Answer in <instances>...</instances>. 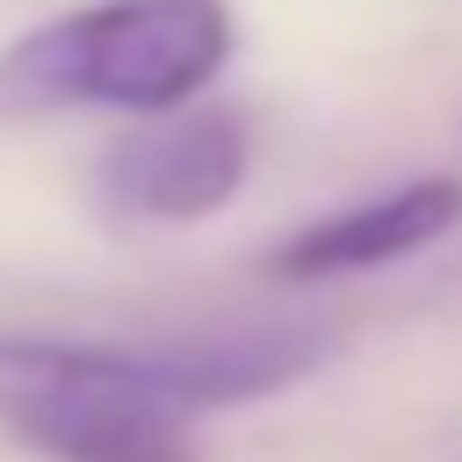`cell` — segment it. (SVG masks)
Returning <instances> with one entry per match:
<instances>
[{
	"label": "cell",
	"mask_w": 462,
	"mask_h": 462,
	"mask_svg": "<svg viewBox=\"0 0 462 462\" xmlns=\"http://www.w3.org/2000/svg\"><path fill=\"white\" fill-rule=\"evenodd\" d=\"M254 170V132L239 108H178L124 132L93 170L100 208L132 216V224H200L231 208Z\"/></svg>",
	"instance_id": "obj_3"
},
{
	"label": "cell",
	"mask_w": 462,
	"mask_h": 462,
	"mask_svg": "<svg viewBox=\"0 0 462 462\" xmlns=\"http://www.w3.org/2000/svg\"><path fill=\"white\" fill-rule=\"evenodd\" d=\"M462 224V178H409L378 200L331 208L324 224H300L270 247V270L285 285H316V278H355V270H385L424 254L431 239Z\"/></svg>",
	"instance_id": "obj_4"
},
{
	"label": "cell",
	"mask_w": 462,
	"mask_h": 462,
	"mask_svg": "<svg viewBox=\"0 0 462 462\" xmlns=\"http://www.w3.org/2000/svg\"><path fill=\"white\" fill-rule=\"evenodd\" d=\"M331 355V331H208L178 346L0 339V431L39 462H200V416L285 393Z\"/></svg>",
	"instance_id": "obj_1"
},
{
	"label": "cell",
	"mask_w": 462,
	"mask_h": 462,
	"mask_svg": "<svg viewBox=\"0 0 462 462\" xmlns=\"http://www.w3.org/2000/svg\"><path fill=\"white\" fill-rule=\"evenodd\" d=\"M231 62V0H85L0 47V124L178 116Z\"/></svg>",
	"instance_id": "obj_2"
}]
</instances>
